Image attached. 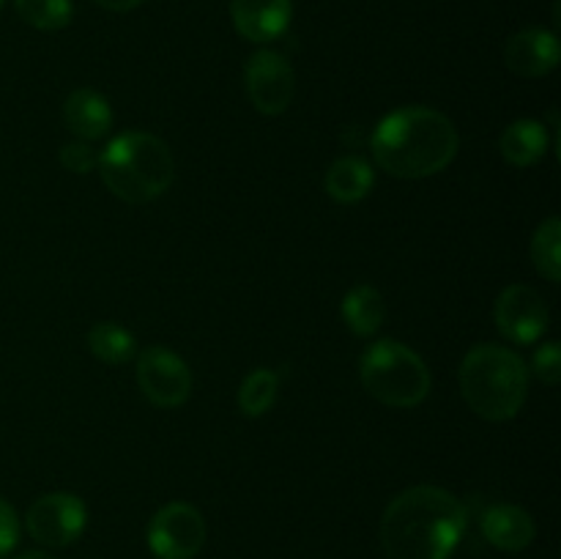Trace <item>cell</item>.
I'll return each mask as SVG.
<instances>
[{
    "mask_svg": "<svg viewBox=\"0 0 561 559\" xmlns=\"http://www.w3.org/2000/svg\"><path fill=\"white\" fill-rule=\"evenodd\" d=\"M469 524V510L438 486H414L383 510L381 546L387 559H449Z\"/></svg>",
    "mask_w": 561,
    "mask_h": 559,
    "instance_id": "6da1fadb",
    "label": "cell"
},
{
    "mask_svg": "<svg viewBox=\"0 0 561 559\" xmlns=\"http://www.w3.org/2000/svg\"><path fill=\"white\" fill-rule=\"evenodd\" d=\"M460 137L453 118L433 107H403L378 121L373 159L394 179H427L453 164Z\"/></svg>",
    "mask_w": 561,
    "mask_h": 559,
    "instance_id": "7a4b0ae2",
    "label": "cell"
},
{
    "mask_svg": "<svg viewBox=\"0 0 561 559\" xmlns=\"http://www.w3.org/2000/svg\"><path fill=\"white\" fill-rule=\"evenodd\" d=\"M96 170L118 201L151 203L173 184L175 162L162 137L151 132H124L102 148Z\"/></svg>",
    "mask_w": 561,
    "mask_h": 559,
    "instance_id": "3957f363",
    "label": "cell"
},
{
    "mask_svg": "<svg viewBox=\"0 0 561 559\" xmlns=\"http://www.w3.org/2000/svg\"><path fill=\"white\" fill-rule=\"evenodd\" d=\"M460 392L482 420H513L529 395V367L507 345H474L460 362Z\"/></svg>",
    "mask_w": 561,
    "mask_h": 559,
    "instance_id": "277c9868",
    "label": "cell"
},
{
    "mask_svg": "<svg viewBox=\"0 0 561 559\" xmlns=\"http://www.w3.org/2000/svg\"><path fill=\"white\" fill-rule=\"evenodd\" d=\"M362 387L383 406L414 409L431 392V370L414 349L400 340H378L359 360Z\"/></svg>",
    "mask_w": 561,
    "mask_h": 559,
    "instance_id": "5b68a950",
    "label": "cell"
},
{
    "mask_svg": "<svg viewBox=\"0 0 561 559\" xmlns=\"http://www.w3.org/2000/svg\"><path fill=\"white\" fill-rule=\"evenodd\" d=\"M206 543V521L186 502H170L148 524V548L157 559H195Z\"/></svg>",
    "mask_w": 561,
    "mask_h": 559,
    "instance_id": "8992f818",
    "label": "cell"
},
{
    "mask_svg": "<svg viewBox=\"0 0 561 559\" xmlns=\"http://www.w3.org/2000/svg\"><path fill=\"white\" fill-rule=\"evenodd\" d=\"M85 502L75 493H44L27 507L25 526L36 543L47 548H66L85 532Z\"/></svg>",
    "mask_w": 561,
    "mask_h": 559,
    "instance_id": "52a82bcc",
    "label": "cell"
},
{
    "mask_svg": "<svg viewBox=\"0 0 561 559\" xmlns=\"http://www.w3.org/2000/svg\"><path fill=\"white\" fill-rule=\"evenodd\" d=\"M137 387L159 409H179L192 395V373L175 351L151 345L137 356Z\"/></svg>",
    "mask_w": 561,
    "mask_h": 559,
    "instance_id": "ba28073f",
    "label": "cell"
},
{
    "mask_svg": "<svg viewBox=\"0 0 561 559\" xmlns=\"http://www.w3.org/2000/svg\"><path fill=\"white\" fill-rule=\"evenodd\" d=\"M247 96L252 107L263 115H283L296 93V75L290 60L274 49H257L250 55L244 69Z\"/></svg>",
    "mask_w": 561,
    "mask_h": 559,
    "instance_id": "9c48e42d",
    "label": "cell"
},
{
    "mask_svg": "<svg viewBox=\"0 0 561 559\" xmlns=\"http://www.w3.org/2000/svg\"><path fill=\"white\" fill-rule=\"evenodd\" d=\"M496 327L510 343L529 345L540 340L548 329V305L529 285H510L496 301Z\"/></svg>",
    "mask_w": 561,
    "mask_h": 559,
    "instance_id": "30bf717a",
    "label": "cell"
},
{
    "mask_svg": "<svg viewBox=\"0 0 561 559\" xmlns=\"http://www.w3.org/2000/svg\"><path fill=\"white\" fill-rule=\"evenodd\" d=\"M504 60L513 75L526 77V80L551 75L561 60L557 33L542 31V27H526V31L515 33L504 47Z\"/></svg>",
    "mask_w": 561,
    "mask_h": 559,
    "instance_id": "8fae6325",
    "label": "cell"
},
{
    "mask_svg": "<svg viewBox=\"0 0 561 559\" xmlns=\"http://www.w3.org/2000/svg\"><path fill=\"white\" fill-rule=\"evenodd\" d=\"M233 25L247 42L266 44L283 36L294 16L290 0H230Z\"/></svg>",
    "mask_w": 561,
    "mask_h": 559,
    "instance_id": "7c38bea8",
    "label": "cell"
},
{
    "mask_svg": "<svg viewBox=\"0 0 561 559\" xmlns=\"http://www.w3.org/2000/svg\"><path fill=\"white\" fill-rule=\"evenodd\" d=\"M64 121L77 140H99L113 126V107L93 88H77L64 104Z\"/></svg>",
    "mask_w": 561,
    "mask_h": 559,
    "instance_id": "4fadbf2b",
    "label": "cell"
},
{
    "mask_svg": "<svg viewBox=\"0 0 561 559\" xmlns=\"http://www.w3.org/2000/svg\"><path fill=\"white\" fill-rule=\"evenodd\" d=\"M482 535L502 551H524L535 540V521L518 504H493L480 521Z\"/></svg>",
    "mask_w": 561,
    "mask_h": 559,
    "instance_id": "5bb4252c",
    "label": "cell"
},
{
    "mask_svg": "<svg viewBox=\"0 0 561 559\" xmlns=\"http://www.w3.org/2000/svg\"><path fill=\"white\" fill-rule=\"evenodd\" d=\"M548 146H551V140H548L546 124L535 118L513 121L502 132V137H499V151L515 168H531V164H537L546 157Z\"/></svg>",
    "mask_w": 561,
    "mask_h": 559,
    "instance_id": "9a60e30c",
    "label": "cell"
},
{
    "mask_svg": "<svg viewBox=\"0 0 561 559\" xmlns=\"http://www.w3.org/2000/svg\"><path fill=\"white\" fill-rule=\"evenodd\" d=\"M376 170L359 157H340L327 170V192L337 203H359L370 195Z\"/></svg>",
    "mask_w": 561,
    "mask_h": 559,
    "instance_id": "2e32d148",
    "label": "cell"
},
{
    "mask_svg": "<svg viewBox=\"0 0 561 559\" xmlns=\"http://www.w3.org/2000/svg\"><path fill=\"white\" fill-rule=\"evenodd\" d=\"M340 312H343L351 332L359 334V338H370V334H376L378 329H381L383 318H387V305H383L381 290L362 283L354 285V288L345 294Z\"/></svg>",
    "mask_w": 561,
    "mask_h": 559,
    "instance_id": "e0dca14e",
    "label": "cell"
},
{
    "mask_svg": "<svg viewBox=\"0 0 561 559\" xmlns=\"http://www.w3.org/2000/svg\"><path fill=\"white\" fill-rule=\"evenodd\" d=\"M88 349L96 356L99 362H107V365H124L135 356L137 340L129 329L118 327L115 321H102L93 323L91 332H88Z\"/></svg>",
    "mask_w": 561,
    "mask_h": 559,
    "instance_id": "ac0fdd59",
    "label": "cell"
},
{
    "mask_svg": "<svg viewBox=\"0 0 561 559\" xmlns=\"http://www.w3.org/2000/svg\"><path fill=\"white\" fill-rule=\"evenodd\" d=\"M531 261L535 269L548 280V283H559L561 280V219L548 217L546 223L537 228L535 239H531Z\"/></svg>",
    "mask_w": 561,
    "mask_h": 559,
    "instance_id": "d6986e66",
    "label": "cell"
},
{
    "mask_svg": "<svg viewBox=\"0 0 561 559\" xmlns=\"http://www.w3.org/2000/svg\"><path fill=\"white\" fill-rule=\"evenodd\" d=\"M279 392V376L268 367H257L241 381L239 387V409L247 417H263L274 406Z\"/></svg>",
    "mask_w": 561,
    "mask_h": 559,
    "instance_id": "ffe728a7",
    "label": "cell"
},
{
    "mask_svg": "<svg viewBox=\"0 0 561 559\" xmlns=\"http://www.w3.org/2000/svg\"><path fill=\"white\" fill-rule=\"evenodd\" d=\"M16 14L36 31H64L71 22L75 5L71 0H14Z\"/></svg>",
    "mask_w": 561,
    "mask_h": 559,
    "instance_id": "44dd1931",
    "label": "cell"
},
{
    "mask_svg": "<svg viewBox=\"0 0 561 559\" xmlns=\"http://www.w3.org/2000/svg\"><path fill=\"white\" fill-rule=\"evenodd\" d=\"M531 370L548 387H557L561 381V345L557 340H548L540 349L535 351V360H531Z\"/></svg>",
    "mask_w": 561,
    "mask_h": 559,
    "instance_id": "7402d4cb",
    "label": "cell"
},
{
    "mask_svg": "<svg viewBox=\"0 0 561 559\" xmlns=\"http://www.w3.org/2000/svg\"><path fill=\"white\" fill-rule=\"evenodd\" d=\"M96 159L99 153L93 151L85 140L66 142V146L60 148V164H64L69 173H77V175L91 173V170H96Z\"/></svg>",
    "mask_w": 561,
    "mask_h": 559,
    "instance_id": "603a6c76",
    "label": "cell"
},
{
    "mask_svg": "<svg viewBox=\"0 0 561 559\" xmlns=\"http://www.w3.org/2000/svg\"><path fill=\"white\" fill-rule=\"evenodd\" d=\"M16 543H20V518L16 510L0 497V557H5Z\"/></svg>",
    "mask_w": 561,
    "mask_h": 559,
    "instance_id": "cb8c5ba5",
    "label": "cell"
},
{
    "mask_svg": "<svg viewBox=\"0 0 561 559\" xmlns=\"http://www.w3.org/2000/svg\"><path fill=\"white\" fill-rule=\"evenodd\" d=\"M93 3L102 5V9H107V11H131V9H137L142 0H93Z\"/></svg>",
    "mask_w": 561,
    "mask_h": 559,
    "instance_id": "d4e9b609",
    "label": "cell"
},
{
    "mask_svg": "<svg viewBox=\"0 0 561 559\" xmlns=\"http://www.w3.org/2000/svg\"><path fill=\"white\" fill-rule=\"evenodd\" d=\"M16 559H55V557L49 551H25V554H20Z\"/></svg>",
    "mask_w": 561,
    "mask_h": 559,
    "instance_id": "484cf974",
    "label": "cell"
},
{
    "mask_svg": "<svg viewBox=\"0 0 561 559\" xmlns=\"http://www.w3.org/2000/svg\"><path fill=\"white\" fill-rule=\"evenodd\" d=\"M3 3H5V0H0V9H3Z\"/></svg>",
    "mask_w": 561,
    "mask_h": 559,
    "instance_id": "4316f807",
    "label": "cell"
}]
</instances>
